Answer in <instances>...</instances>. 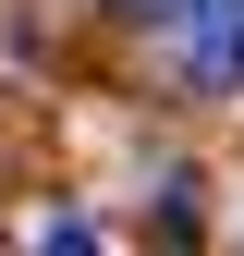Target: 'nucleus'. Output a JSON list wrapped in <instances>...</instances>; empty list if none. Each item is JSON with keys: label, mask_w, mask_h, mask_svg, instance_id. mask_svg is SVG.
<instances>
[{"label": "nucleus", "mask_w": 244, "mask_h": 256, "mask_svg": "<svg viewBox=\"0 0 244 256\" xmlns=\"http://www.w3.org/2000/svg\"><path fill=\"white\" fill-rule=\"evenodd\" d=\"M183 86L196 98L244 86V0H183Z\"/></svg>", "instance_id": "nucleus-1"}, {"label": "nucleus", "mask_w": 244, "mask_h": 256, "mask_svg": "<svg viewBox=\"0 0 244 256\" xmlns=\"http://www.w3.org/2000/svg\"><path fill=\"white\" fill-rule=\"evenodd\" d=\"M37 256H98V232H86V220H49V232H37Z\"/></svg>", "instance_id": "nucleus-2"}]
</instances>
